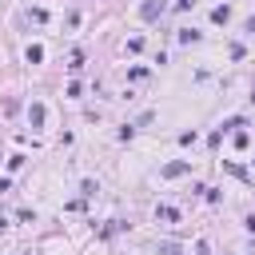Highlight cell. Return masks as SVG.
<instances>
[{"label": "cell", "mask_w": 255, "mask_h": 255, "mask_svg": "<svg viewBox=\"0 0 255 255\" xmlns=\"http://www.w3.org/2000/svg\"><path fill=\"white\" fill-rule=\"evenodd\" d=\"M28 120H32V128H40L44 124V104H32L28 108Z\"/></svg>", "instance_id": "3"}, {"label": "cell", "mask_w": 255, "mask_h": 255, "mask_svg": "<svg viewBox=\"0 0 255 255\" xmlns=\"http://www.w3.org/2000/svg\"><path fill=\"white\" fill-rule=\"evenodd\" d=\"M28 60H32V64H40V60H44V48H40V44H32V48H28Z\"/></svg>", "instance_id": "5"}, {"label": "cell", "mask_w": 255, "mask_h": 255, "mask_svg": "<svg viewBox=\"0 0 255 255\" xmlns=\"http://www.w3.org/2000/svg\"><path fill=\"white\" fill-rule=\"evenodd\" d=\"M175 8H179V12H187V8H195V0H175Z\"/></svg>", "instance_id": "8"}, {"label": "cell", "mask_w": 255, "mask_h": 255, "mask_svg": "<svg viewBox=\"0 0 255 255\" xmlns=\"http://www.w3.org/2000/svg\"><path fill=\"white\" fill-rule=\"evenodd\" d=\"M167 12V0H143L139 4V20H159Z\"/></svg>", "instance_id": "1"}, {"label": "cell", "mask_w": 255, "mask_h": 255, "mask_svg": "<svg viewBox=\"0 0 255 255\" xmlns=\"http://www.w3.org/2000/svg\"><path fill=\"white\" fill-rule=\"evenodd\" d=\"M179 175H187V163H179V159H175V163H167V167H163V179H179Z\"/></svg>", "instance_id": "2"}, {"label": "cell", "mask_w": 255, "mask_h": 255, "mask_svg": "<svg viewBox=\"0 0 255 255\" xmlns=\"http://www.w3.org/2000/svg\"><path fill=\"white\" fill-rule=\"evenodd\" d=\"M155 215H159L163 223H175V219H179V211H175V207H155Z\"/></svg>", "instance_id": "4"}, {"label": "cell", "mask_w": 255, "mask_h": 255, "mask_svg": "<svg viewBox=\"0 0 255 255\" xmlns=\"http://www.w3.org/2000/svg\"><path fill=\"white\" fill-rule=\"evenodd\" d=\"M211 16H215V20H219V24H223V20H227V16H231V8H227V4H219V8H215V12H211Z\"/></svg>", "instance_id": "7"}, {"label": "cell", "mask_w": 255, "mask_h": 255, "mask_svg": "<svg viewBox=\"0 0 255 255\" xmlns=\"http://www.w3.org/2000/svg\"><path fill=\"white\" fill-rule=\"evenodd\" d=\"M68 68H72V72H80V68H84V52H72V60H68Z\"/></svg>", "instance_id": "6"}]
</instances>
